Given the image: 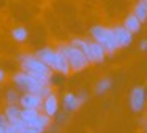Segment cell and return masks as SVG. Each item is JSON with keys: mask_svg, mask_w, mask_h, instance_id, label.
<instances>
[{"mask_svg": "<svg viewBox=\"0 0 147 133\" xmlns=\"http://www.w3.org/2000/svg\"><path fill=\"white\" fill-rule=\"evenodd\" d=\"M5 78H7V76H5V71L2 68H0V84H2V82L5 81Z\"/></svg>", "mask_w": 147, "mask_h": 133, "instance_id": "cell-24", "label": "cell"}, {"mask_svg": "<svg viewBox=\"0 0 147 133\" xmlns=\"http://www.w3.org/2000/svg\"><path fill=\"white\" fill-rule=\"evenodd\" d=\"M19 98H21V94L16 89H8V90L5 92L7 105H19Z\"/></svg>", "mask_w": 147, "mask_h": 133, "instance_id": "cell-18", "label": "cell"}, {"mask_svg": "<svg viewBox=\"0 0 147 133\" xmlns=\"http://www.w3.org/2000/svg\"><path fill=\"white\" fill-rule=\"evenodd\" d=\"M55 49L60 54H63V57L67 59L71 71H74V73L82 71V70H86L87 66L90 65V62L86 57V54L81 49H78L76 46H73L71 43H62V44H59Z\"/></svg>", "mask_w": 147, "mask_h": 133, "instance_id": "cell-3", "label": "cell"}, {"mask_svg": "<svg viewBox=\"0 0 147 133\" xmlns=\"http://www.w3.org/2000/svg\"><path fill=\"white\" fill-rule=\"evenodd\" d=\"M8 119H7V116H5L3 113H0V127H2V128H5V127L8 125Z\"/></svg>", "mask_w": 147, "mask_h": 133, "instance_id": "cell-20", "label": "cell"}, {"mask_svg": "<svg viewBox=\"0 0 147 133\" xmlns=\"http://www.w3.org/2000/svg\"><path fill=\"white\" fill-rule=\"evenodd\" d=\"M3 133H18V130H16V127H14V125L8 124V125L5 127V132Z\"/></svg>", "mask_w": 147, "mask_h": 133, "instance_id": "cell-21", "label": "cell"}, {"mask_svg": "<svg viewBox=\"0 0 147 133\" xmlns=\"http://www.w3.org/2000/svg\"><path fill=\"white\" fill-rule=\"evenodd\" d=\"M21 62V70L29 73L35 79L41 81L43 84H49L52 79V70L43 62L41 59L35 56V54H22L19 57Z\"/></svg>", "mask_w": 147, "mask_h": 133, "instance_id": "cell-1", "label": "cell"}, {"mask_svg": "<svg viewBox=\"0 0 147 133\" xmlns=\"http://www.w3.org/2000/svg\"><path fill=\"white\" fill-rule=\"evenodd\" d=\"M133 14L136 16L141 22H147V3H144L139 0L133 8Z\"/></svg>", "mask_w": 147, "mask_h": 133, "instance_id": "cell-15", "label": "cell"}, {"mask_svg": "<svg viewBox=\"0 0 147 133\" xmlns=\"http://www.w3.org/2000/svg\"><path fill=\"white\" fill-rule=\"evenodd\" d=\"M78 97H79V100H81V103H84V101L89 98V95H87V92L86 90H82L81 94H78Z\"/></svg>", "mask_w": 147, "mask_h": 133, "instance_id": "cell-22", "label": "cell"}, {"mask_svg": "<svg viewBox=\"0 0 147 133\" xmlns=\"http://www.w3.org/2000/svg\"><path fill=\"white\" fill-rule=\"evenodd\" d=\"M21 108H32V109H41L43 98L38 94H30V92H24L19 98Z\"/></svg>", "mask_w": 147, "mask_h": 133, "instance_id": "cell-7", "label": "cell"}, {"mask_svg": "<svg viewBox=\"0 0 147 133\" xmlns=\"http://www.w3.org/2000/svg\"><path fill=\"white\" fill-rule=\"evenodd\" d=\"M38 59H41L52 71L59 73V75H70L71 68L68 65L67 59L63 57V54H60L55 48H41V49L36 51L35 54Z\"/></svg>", "mask_w": 147, "mask_h": 133, "instance_id": "cell-2", "label": "cell"}, {"mask_svg": "<svg viewBox=\"0 0 147 133\" xmlns=\"http://www.w3.org/2000/svg\"><path fill=\"white\" fill-rule=\"evenodd\" d=\"M11 37H13L16 41L22 43V41L27 40V37H29V32H27L26 27H22V25H18V27H14L13 30H11Z\"/></svg>", "mask_w": 147, "mask_h": 133, "instance_id": "cell-17", "label": "cell"}, {"mask_svg": "<svg viewBox=\"0 0 147 133\" xmlns=\"http://www.w3.org/2000/svg\"><path fill=\"white\" fill-rule=\"evenodd\" d=\"M13 82L18 89H21V90L30 92V94H38V95L46 86H49V84H43L41 81L35 79L33 76H30L29 73L22 71V70L13 75Z\"/></svg>", "mask_w": 147, "mask_h": 133, "instance_id": "cell-4", "label": "cell"}, {"mask_svg": "<svg viewBox=\"0 0 147 133\" xmlns=\"http://www.w3.org/2000/svg\"><path fill=\"white\" fill-rule=\"evenodd\" d=\"M90 48H92V63H103L105 62L106 56H108L105 48L93 40H90Z\"/></svg>", "mask_w": 147, "mask_h": 133, "instance_id": "cell-9", "label": "cell"}, {"mask_svg": "<svg viewBox=\"0 0 147 133\" xmlns=\"http://www.w3.org/2000/svg\"><path fill=\"white\" fill-rule=\"evenodd\" d=\"M41 113H45L46 116H49V117H54L55 114L59 113V98L55 97L54 92H52L51 95H48V97L43 100Z\"/></svg>", "mask_w": 147, "mask_h": 133, "instance_id": "cell-8", "label": "cell"}, {"mask_svg": "<svg viewBox=\"0 0 147 133\" xmlns=\"http://www.w3.org/2000/svg\"><path fill=\"white\" fill-rule=\"evenodd\" d=\"M111 87H112V79L111 78H101L95 84V92L101 95V94H105V92H108Z\"/></svg>", "mask_w": 147, "mask_h": 133, "instance_id": "cell-16", "label": "cell"}, {"mask_svg": "<svg viewBox=\"0 0 147 133\" xmlns=\"http://www.w3.org/2000/svg\"><path fill=\"white\" fill-rule=\"evenodd\" d=\"M112 32H114V37H115V41H117L119 49H120V48H127L131 44V41H133V33H131L128 29H125L122 24L114 25V27H112Z\"/></svg>", "mask_w": 147, "mask_h": 133, "instance_id": "cell-6", "label": "cell"}, {"mask_svg": "<svg viewBox=\"0 0 147 133\" xmlns=\"http://www.w3.org/2000/svg\"><path fill=\"white\" fill-rule=\"evenodd\" d=\"M128 103H130V109L133 113H141L144 111L147 103V90L144 86H136L130 90V97H128Z\"/></svg>", "mask_w": 147, "mask_h": 133, "instance_id": "cell-5", "label": "cell"}, {"mask_svg": "<svg viewBox=\"0 0 147 133\" xmlns=\"http://www.w3.org/2000/svg\"><path fill=\"white\" fill-rule=\"evenodd\" d=\"M139 49L141 51H147V40H141L139 41Z\"/></svg>", "mask_w": 147, "mask_h": 133, "instance_id": "cell-23", "label": "cell"}, {"mask_svg": "<svg viewBox=\"0 0 147 133\" xmlns=\"http://www.w3.org/2000/svg\"><path fill=\"white\" fill-rule=\"evenodd\" d=\"M123 25L125 29H128V30L131 32V33H138V32L141 30V25H142V22L139 21V19L136 18V16L133 14V13H130V14H127L125 16V19H123Z\"/></svg>", "mask_w": 147, "mask_h": 133, "instance_id": "cell-11", "label": "cell"}, {"mask_svg": "<svg viewBox=\"0 0 147 133\" xmlns=\"http://www.w3.org/2000/svg\"><path fill=\"white\" fill-rule=\"evenodd\" d=\"M51 119H52V117L46 116L45 113H40L38 119H36V122L33 124V125H36V127H41L43 130H46V128H48L49 125H51Z\"/></svg>", "mask_w": 147, "mask_h": 133, "instance_id": "cell-19", "label": "cell"}, {"mask_svg": "<svg viewBox=\"0 0 147 133\" xmlns=\"http://www.w3.org/2000/svg\"><path fill=\"white\" fill-rule=\"evenodd\" d=\"M81 100H79V97H78L76 94H73V92H68V94H65L63 95V106H65V109L67 111H76V109H79L81 108Z\"/></svg>", "mask_w": 147, "mask_h": 133, "instance_id": "cell-10", "label": "cell"}, {"mask_svg": "<svg viewBox=\"0 0 147 133\" xmlns=\"http://www.w3.org/2000/svg\"><path fill=\"white\" fill-rule=\"evenodd\" d=\"M90 37H92L93 41H96V43H100L103 46L106 41V37H108V27H105V25H93L90 29Z\"/></svg>", "mask_w": 147, "mask_h": 133, "instance_id": "cell-12", "label": "cell"}, {"mask_svg": "<svg viewBox=\"0 0 147 133\" xmlns=\"http://www.w3.org/2000/svg\"><path fill=\"white\" fill-rule=\"evenodd\" d=\"M141 2H144V3H147V0H141Z\"/></svg>", "mask_w": 147, "mask_h": 133, "instance_id": "cell-27", "label": "cell"}, {"mask_svg": "<svg viewBox=\"0 0 147 133\" xmlns=\"http://www.w3.org/2000/svg\"><path fill=\"white\" fill-rule=\"evenodd\" d=\"M21 109H22V108H21L19 105H7L3 114L7 116L8 122L14 124V122H18V120H21Z\"/></svg>", "mask_w": 147, "mask_h": 133, "instance_id": "cell-14", "label": "cell"}, {"mask_svg": "<svg viewBox=\"0 0 147 133\" xmlns=\"http://www.w3.org/2000/svg\"><path fill=\"white\" fill-rule=\"evenodd\" d=\"M41 109H32V108H22L21 109V119L24 120L26 125H33L38 119Z\"/></svg>", "mask_w": 147, "mask_h": 133, "instance_id": "cell-13", "label": "cell"}, {"mask_svg": "<svg viewBox=\"0 0 147 133\" xmlns=\"http://www.w3.org/2000/svg\"><path fill=\"white\" fill-rule=\"evenodd\" d=\"M5 132V128H2V127H0V133H3Z\"/></svg>", "mask_w": 147, "mask_h": 133, "instance_id": "cell-26", "label": "cell"}, {"mask_svg": "<svg viewBox=\"0 0 147 133\" xmlns=\"http://www.w3.org/2000/svg\"><path fill=\"white\" fill-rule=\"evenodd\" d=\"M144 132L147 133V122H146V125H144Z\"/></svg>", "mask_w": 147, "mask_h": 133, "instance_id": "cell-25", "label": "cell"}]
</instances>
